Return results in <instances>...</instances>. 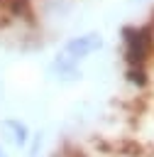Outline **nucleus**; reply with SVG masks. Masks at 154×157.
<instances>
[{
    "label": "nucleus",
    "mask_w": 154,
    "mask_h": 157,
    "mask_svg": "<svg viewBox=\"0 0 154 157\" xmlns=\"http://www.w3.org/2000/svg\"><path fill=\"white\" fill-rule=\"evenodd\" d=\"M0 157H12V152H10L7 147H2V145H0Z\"/></svg>",
    "instance_id": "obj_6"
},
{
    "label": "nucleus",
    "mask_w": 154,
    "mask_h": 157,
    "mask_svg": "<svg viewBox=\"0 0 154 157\" xmlns=\"http://www.w3.org/2000/svg\"><path fill=\"white\" fill-rule=\"evenodd\" d=\"M103 47H105V37L98 29L73 34L56 49V54H54V59L49 64V74L54 78H59L61 83L76 81V78H81V66L93 54H98Z\"/></svg>",
    "instance_id": "obj_1"
},
{
    "label": "nucleus",
    "mask_w": 154,
    "mask_h": 157,
    "mask_svg": "<svg viewBox=\"0 0 154 157\" xmlns=\"http://www.w3.org/2000/svg\"><path fill=\"white\" fill-rule=\"evenodd\" d=\"M24 152H29V157H42V152H44V132H32L29 147Z\"/></svg>",
    "instance_id": "obj_5"
},
{
    "label": "nucleus",
    "mask_w": 154,
    "mask_h": 157,
    "mask_svg": "<svg viewBox=\"0 0 154 157\" xmlns=\"http://www.w3.org/2000/svg\"><path fill=\"white\" fill-rule=\"evenodd\" d=\"M32 140V128L27 125V120L17 118V115H5L0 118V145L15 152H24L29 147Z\"/></svg>",
    "instance_id": "obj_3"
},
{
    "label": "nucleus",
    "mask_w": 154,
    "mask_h": 157,
    "mask_svg": "<svg viewBox=\"0 0 154 157\" xmlns=\"http://www.w3.org/2000/svg\"><path fill=\"white\" fill-rule=\"evenodd\" d=\"M122 47L127 66H144L154 52V32L149 27H125Z\"/></svg>",
    "instance_id": "obj_2"
},
{
    "label": "nucleus",
    "mask_w": 154,
    "mask_h": 157,
    "mask_svg": "<svg viewBox=\"0 0 154 157\" xmlns=\"http://www.w3.org/2000/svg\"><path fill=\"white\" fill-rule=\"evenodd\" d=\"M127 81L130 83H134V86H144L147 83V71H144V66H127Z\"/></svg>",
    "instance_id": "obj_4"
}]
</instances>
